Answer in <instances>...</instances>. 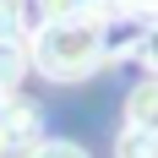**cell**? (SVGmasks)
Returning <instances> with one entry per match:
<instances>
[{
	"label": "cell",
	"mask_w": 158,
	"mask_h": 158,
	"mask_svg": "<svg viewBox=\"0 0 158 158\" xmlns=\"http://www.w3.org/2000/svg\"><path fill=\"white\" fill-rule=\"evenodd\" d=\"M16 38H22V6L0 0V44H16Z\"/></svg>",
	"instance_id": "obj_6"
},
{
	"label": "cell",
	"mask_w": 158,
	"mask_h": 158,
	"mask_svg": "<svg viewBox=\"0 0 158 158\" xmlns=\"http://www.w3.org/2000/svg\"><path fill=\"white\" fill-rule=\"evenodd\" d=\"M27 158H87V147L65 142V136H44V142H33V153H27Z\"/></svg>",
	"instance_id": "obj_5"
},
{
	"label": "cell",
	"mask_w": 158,
	"mask_h": 158,
	"mask_svg": "<svg viewBox=\"0 0 158 158\" xmlns=\"http://www.w3.org/2000/svg\"><path fill=\"white\" fill-rule=\"evenodd\" d=\"M22 71H27V55H22V44H0V93H16Z\"/></svg>",
	"instance_id": "obj_4"
},
{
	"label": "cell",
	"mask_w": 158,
	"mask_h": 158,
	"mask_svg": "<svg viewBox=\"0 0 158 158\" xmlns=\"http://www.w3.org/2000/svg\"><path fill=\"white\" fill-rule=\"evenodd\" d=\"M6 98H11V93H0V104H6Z\"/></svg>",
	"instance_id": "obj_8"
},
{
	"label": "cell",
	"mask_w": 158,
	"mask_h": 158,
	"mask_svg": "<svg viewBox=\"0 0 158 158\" xmlns=\"http://www.w3.org/2000/svg\"><path fill=\"white\" fill-rule=\"evenodd\" d=\"M126 126H142V131L158 136V77H147V82L131 87V98H126Z\"/></svg>",
	"instance_id": "obj_2"
},
{
	"label": "cell",
	"mask_w": 158,
	"mask_h": 158,
	"mask_svg": "<svg viewBox=\"0 0 158 158\" xmlns=\"http://www.w3.org/2000/svg\"><path fill=\"white\" fill-rule=\"evenodd\" d=\"M136 49H142V60H147V71L158 77V22H153V27H142V44H136Z\"/></svg>",
	"instance_id": "obj_7"
},
{
	"label": "cell",
	"mask_w": 158,
	"mask_h": 158,
	"mask_svg": "<svg viewBox=\"0 0 158 158\" xmlns=\"http://www.w3.org/2000/svg\"><path fill=\"white\" fill-rule=\"evenodd\" d=\"M114 158H158V136L142 126H126L114 136Z\"/></svg>",
	"instance_id": "obj_3"
},
{
	"label": "cell",
	"mask_w": 158,
	"mask_h": 158,
	"mask_svg": "<svg viewBox=\"0 0 158 158\" xmlns=\"http://www.w3.org/2000/svg\"><path fill=\"white\" fill-rule=\"evenodd\" d=\"M27 60L44 71L49 82H82L104 65V33H98V11L87 16H55L38 22L27 44Z\"/></svg>",
	"instance_id": "obj_1"
}]
</instances>
